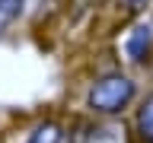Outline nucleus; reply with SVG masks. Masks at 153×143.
Wrapping results in <instances>:
<instances>
[{"label":"nucleus","instance_id":"nucleus-7","mask_svg":"<svg viewBox=\"0 0 153 143\" xmlns=\"http://www.w3.org/2000/svg\"><path fill=\"white\" fill-rule=\"evenodd\" d=\"M128 3H131L134 10H137V7H143V3H147V0H128Z\"/></svg>","mask_w":153,"mask_h":143},{"label":"nucleus","instance_id":"nucleus-4","mask_svg":"<svg viewBox=\"0 0 153 143\" xmlns=\"http://www.w3.org/2000/svg\"><path fill=\"white\" fill-rule=\"evenodd\" d=\"M26 10V0H0V32H7Z\"/></svg>","mask_w":153,"mask_h":143},{"label":"nucleus","instance_id":"nucleus-2","mask_svg":"<svg viewBox=\"0 0 153 143\" xmlns=\"http://www.w3.org/2000/svg\"><path fill=\"white\" fill-rule=\"evenodd\" d=\"M150 45H153V29L150 22H137V26L128 32V38H124V54H128V60H143V57L150 54Z\"/></svg>","mask_w":153,"mask_h":143},{"label":"nucleus","instance_id":"nucleus-5","mask_svg":"<svg viewBox=\"0 0 153 143\" xmlns=\"http://www.w3.org/2000/svg\"><path fill=\"white\" fill-rule=\"evenodd\" d=\"M83 143H124V130H121V127H115V124H105V127L89 130Z\"/></svg>","mask_w":153,"mask_h":143},{"label":"nucleus","instance_id":"nucleus-1","mask_svg":"<svg viewBox=\"0 0 153 143\" xmlns=\"http://www.w3.org/2000/svg\"><path fill=\"white\" fill-rule=\"evenodd\" d=\"M131 99H134V80H128L121 73L102 76L89 89V108L96 114H118Z\"/></svg>","mask_w":153,"mask_h":143},{"label":"nucleus","instance_id":"nucleus-3","mask_svg":"<svg viewBox=\"0 0 153 143\" xmlns=\"http://www.w3.org/2000/svg\"><path fill=\"white\" fill-rule=\"evenodd\" d=\"M137 133L143 143H153V92L143 99L140 111H137Z\"/></svg>","mask_w":153,"mask_h":143},{"label":"nucleus","instance_id":"nucleus-6","mask_svg":"<svg viewBox=\"0 0 153 143\" xmlns=\"http://www.w3.org/2000/svg\"><path fill=\"white\" fill-rule=\"evenodd\" d=\"M29 143H61V127H57L54 121L38 124L35 130L29 133Z\"/></svg>","mask_w":153,"mask_h":143}]
</instances>
